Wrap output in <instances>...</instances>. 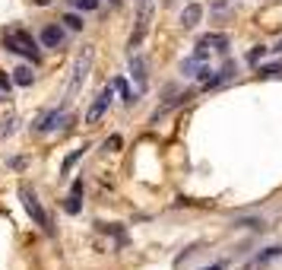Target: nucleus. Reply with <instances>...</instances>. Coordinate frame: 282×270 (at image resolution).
<instances>
[{
  "mask_svg": "<svg viewBox=\"0 0 282 270\" xmlns=\"http://www.w3.org/2000/svg\"><path fill=\"white\" fill-rule=\"evenodd\" d=\"M92 61H96V48H92V45H83V51L77 54V61H73V74H70L67 93H64V105H70L73 99L80 96V89H83L89 70H92Z\"/></svg>",
  "mask_w": 282,
  "mask_h": 270,
  "instance_id": "nucleus-1",
  "label": "nucleus"
},
{
  "mask_svg": "<svg viewBox=\"0 0 282 270\" xmlns=\"http://www.w3.org/2000/svg\"><path fill=\"white\" fill-rule=\"evenodd\" d=\"M149 23H153V0H140V13H137V23H134V32L127 39V48L134 54V48L143 45V39L149 35Z\"/></svg>",
  "mask_w": 282,
  "mask_h": 270,
  "instance_id": "nucleus-2",
  "label": "nucleus"
},
{
  "mask_svg": "<svg viewBox=\"0 0 282 270\" xmlns=\"http://www.w3.org/2000/svg\"><path fill=\"white\" fill-rule=\"evenodd\" d=\"M4 48L13 51V54H26V58H39V48H35V39L26 32V29H13V32H4Z\"/></svg>",
  "mask_w": 282,
  "mask_h": 270,
  "instance_id": "nucleus-3",
  "label": "nucleus"
},
{
  "mask_svg": "<svg viewBox=\"0 0 282 270\" xmlns=\"http://www.w3.org/2000/svg\"><path fill=\"white\" fill-rule=\"evenodd\" d=\"M20 197H23L26 213H29V216H32V220L39 223V226H45V229H48V213L42 210V204H39V197H35V191H32L29 185H23V188H20Z\"/></svg>",
  "mask_w": 282,
  "mask_h": 270,
  "instance_id": "nucleus-4",
  "label": "nucleus"
},
{
  "mask_svg": "<svg viewBox=\"0 0 282 270\" xmlns=\"http://www.w3.org/2000/svg\"><path fill=\"white\" fill-rule=\"evenodd\" d=\"M111 99H115V93H111V86H105L102 93L96 96V102L89 105V112H86V124H99V121L108 115V108H111Z\"/></svg>",
  "mask_w": 282,
  "mask_h": 270,
  "instance_id": "nucleus-5",
  "label": "nucleus"
},
{
  "mask_svg": "<svg viewBox=\"0 0 282 270\" xmlns=\"http://www.w3.org/2000/svg\"><path fill=\"white\" fill-rule=\"evenodd\" d=\"M130 77H134V83H137L140 93H146V89H149V64H146L143 54H130Z\"/></svg>",
  "mask_w": 282,
  "mask_h": 270,
  "instance_id": "nucleus-6",
  "label": "nucleus"
},
{
  "mask_svg": "<svg viewBox=\"0 0 282 270\" xmlns=\"http://www.w3.org/2000/svg\"><path fill=\"white\" fill-rule=\"evenodd\" d=\"M200 20H203V7H200V4H187V7L181 10V26H184V29L200 26Z\"/></svg>",
  "mask_w": 282,
  "mask_h": 270,
  "instance_id": "nucleus-7",
  "label": "nucleus"
},
{
  "mask_svg": "<svg viewBox=\"0 0 282 270\" xmlns=\"http://www.w3.org/2000/svg\"><path fill=\"white\" fill-rule=\"evenodd\" d=\"M42 42H45V48H61L64 45V32L58 26H45L42 29Z\"/></svg>",
  "mask_w": 282,
  "mask_h": 270,
  "instance_id": "nucleus-8",
  "label": "nucleus"
},
{
  "mask_svg": "<svg viewBox=\"0 0 282 270\" xmlns=\"http://www.w3.org/2000/svg\"><path fill=\"white\" fill-rule=\"evenodd\" d=\"M232 77H235V64L229 61V64H225V67L219 70L216 77H206V86H210V89H216V86H222L225 80H232Z\"/></svg>",
  "mask_w": 282,
  "mask_h": 270,
  "instance_id": "nucleus-9",
  "label": "nucleus"
},
{
  "mask_svg": "<svg viewBox=\"0 0 282 270\" xmlns=\"http://www.w3.org/2000/svg\"><path fill=\"white\" fill-rule=\"evenodd\" d=\"M197 45H203V48H216V51H229V35H203Z\"/></svg>",
  "mask_w": 282,
  "mask_h": 270,
  "instance_id": "nucleus-10",
  "label": "nucleus"
},
{
  "mask_svg": "<svg viewBox=\"0 0 282 270\" xmlns=\"http://www.w3.org/2000/svg\"><path fill=\"white\" fill-rule=\"evenodd\" d=\"M64 121H67V115H64V112H51V115H45V118H42L39 131H54V128H61Z\"/></svg>",
  "mask_w": 282,
  "mask_h": 270,
  "instance_id": "nucleus-11",
  "label": "nucleus"
},
{
  "mask_svg": "<svg viewBox=\"0 0 282 270\" xmlns=\"http://www.w3.org/2000/svg\"><path fill=\"white\" fill-rule=\"evenodd\" d=\"M32 80H35L32 67H16V70H13V83H16V86H32Z\"/></svg>",
  "mask_w": 282,
  "mask_h": 270,
  "instance_id": "nucleus-12",
  "label": "nucleus"
},
{
  "mask_svg": "<svg viewBox=\"0 0 282 270\" xmlns=\"http://www.w3.org/2000/svg\"><path fill=\"white\" fill-rule=\"evenodd\" d=\"M13 131H16V118H13V115H7L4 121H0V140H7Z\"/></svg>",
  "mask_w": 282,
  "mask_h": 270,
  "instance_id": "nucleus-13",
  "label": "nucleus"
},
{
  "mask_svg": "<svg viewBox=\"0 0 282 270\" xmlns=\"http://www.w3.org/2000/svg\"><path fill=\"white\" fill-rule=\"evenodd\" d=\"M115 89H118V93H121V99L130 105V102H134V93H130V89H127V80H115Z\"/></svg>",
  "mask_w": 282,
  "mask_h": 270,
  "instance_id": "nucleus-14",
  "label": "nucleus"
},
{
  "mask_svg": "<svg viewBox=\"0 0 282 270\" xmlns=\"http://www.w3.org/2000/svg\"><path fill=\"white\" fill-rule=\"evenodd\" d=\"M64 23H67L70 29H83V26H86V23H83V16H77V13H67V16H64Z\"/></svg>",
  "mask_w": 282,
  "mask_h": 270,
  "instance_id": "nucleus-15",
  "label": "nucleus"
},
{
  "mask_svg": "<svg viewBox=\"0 0 282 270\" xmlns=\"http://www.w3.org/2000/svg\"><path fill=\"white\" fill-rule=\"evenodd\" d=\"M80 156H83V147H80V150H73V153L64 159V172H70L73 166H77V159H80Z\"/></svg>",
  "mask_w": 282,
  "mask_h": 270,
  "instance_id": "nucleus-16",
  "label": "nucleus"
},
{
  "mask_svg": "<svg viewBox=\"0 0 282 270\" xmlns=\"http://www.w3.org/2000/svg\"><path fill=\"white\" fill-rule=\"evenodd\" d=\"M64 210H67V213H80V197H77V194H70V197H67V204H64Z\"/></svg>",
  "mask_w": 282,
  "mask_h": 270,
  "instance_id": "nucleus-17",
  "label": "nucleus"
},
{
  "mask_svg": "<svg viewBox=\"0 0 282 270\" xmlns=\"http://www.w3.org/2000/svg\"><path fill=\"white\" fill-rule=\"evenodd\" d=\"M73 4H77L80 10H96V7H99V0H73Z\"/></svg>",
  "mask_w": 282,
  "mask_h": 270,
  "instance_id": "nucleus-18",
  "label": "nucleus"
},
{
  "mask_svg": "<svg viewBox=\"0 0 282 270\" xmlns=\"http://www.w3.org/2000/svg\"><path fill=\"white\" fill-rule=\"evenodd\" d=\"M238 226H248V229H257V226H263V223H257V220H241Z\"/></svg>",
  "mask_w": 282,
  "mask_h": 270,
  "instance_id": "nucleus-19",
  "label": "nucleus"
},
{
  "mask_svg": "<svg viewBox=\"0 0 282 270\" xmlns=\"http://www.w3.org/2000/svg\"><path fill=\"white\" fill-rule=\"evenodd\" d=\"M0 89H10V77L4 74V70H0Z\"/></svg>",
  "mask_w": 282,
  "mask_h": 270,
  "instance_id": "nucleus-20",
  "label": "nucleus"
},
{
  "mask_svg": "<svg viewBox=\"0 0 282 270\" xmlns=\"http://www.w3.org/2000/svg\"><path fill=\"white\" fill-rule=\"evenodd\" d=\"M165 4H172V0H165Z\"/></svg>",
  "mask_w": 282,
  "mask_h": 270,
  "instance_id": "nucleus-21",
  "label": "nucleus"
}]
</instances>
